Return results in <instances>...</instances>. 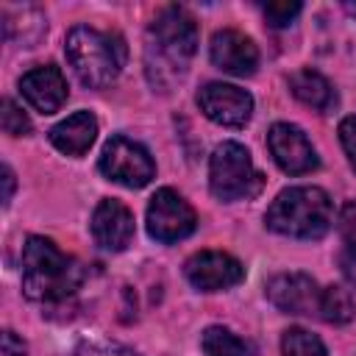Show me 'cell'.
Here are the masks:
<instances>
[{
    "instance_id": "1",
    "label": "cell",
    "mask_w": 356,
    "mask_h": 356,
    "mask_svg": "<svg viewBox=\"0 0 356 356\" xmlns=\"http://www.w3.org/2000/svg\"><path fill=\"white\" fill-rule=\"evenodd\" d=\"M197 50V22L181 6H167L156 14L147 28L145 44V72L147 81L167 92L189 70V61Z\"/></svg>"
},
{
    "instance_id": "2",
    "label": "cell",
    "mask_w": 356,
    "mask_h": 356,
    "mask_svg": "<svg viewBox=\"0 0 356 356\" xmlns=\"http://www.w3.org/2000/svg\"><path fill=\"white\" fill-rule=\"evenodd\" d=\"M83 284V267L72 256H67L56 242L44 236H28L22 248V292L25 298L61 306Z\"/></svg>"
},
{
    "instance_id": "3",
    "label": "cell",
    "mask_w": 356,
    "mask_h": 356,
    "mask_svg": "<svg viewBox=\"0 0 356 356\" xmlns=\"http://www.w3.org/2000/svg\"><path fill=\"white\" fill-rule=\"evenodd\" d=\"M334 222V203L320 186H289L275 195L264 225L292 239H320Z\"/></svg>"
},
{
    "instance_id": "4",
    "label": "cell",
    "mask_w": 356,
    "mask_h": 356,
    "mask_svg": "<svg viewBox=\"0 0 356 356\" xmlns=\"http://www.w3.org/2000/svg\"><path fill=\"white\" fill-rule=\"evenodd\" d=\"M64 53L78 81L92 89H103L114 83L128 58V50L120 33L97 31L89 25H75L67 33Z\"/></svg>"
},
{
    "instance_id": "5",
    "label": "cell",
    "mask_w": 356,
    "mask_h": 356,
    "mask_svg": "<svg viewBox=\"0 0 356 356\" xmlns=\"http://www.w3.org/2000/svg\"><path fill=\"white\" fill-rule=\"evenodd\" d=\"M209 186L211 195L222 203L248 200L261 192L264 178L253 167L250 153L239 142H222L209 159Z\"/></svg>"
},
{
    "instance_id": "6",
    "label": "cell",
    "mask_w": 356,
    "mask_h": 356,
    "mask_svg": "<svg viewBox=\"0 0 356 356\" xmlns=\"http://www.w3.org/2000/svg\"><path fill=\"white\" fill-rule=\"evenodd\" d=\"M97 167L108 181L122 184L128 189H139V186L150 184V178L156 175V164H153L150 153L128 136H111L103 145Z\"/></svg>"
},
{
    "instance_id": "7",
    "label": "cell",
    "mask_w": 356,
    "mask_h": 356,
    "mask_svg": "<svg viewBox=\"0 0 356 356\" xmlns=\"http://www.w3.org/2000/svg\"><path fill=\"white\" fill-rule=\"evenodd\" d=\"M197 225L195 209L170 186L159 189L147 203V234L156 242H178L186 239Z\"/></svg>"
},
{
    "instance_id": "8",
    "label": "cell",
    "mask_w": 356,
    "mask_h": 356,
    "mask_svg": "<svg viewBox=\"0 0 356 356\" xmlns=\"http://www.w3.org/2000/svg\"><path fill=\"white\" fill-rule=\"evenodd\" d=\"M197 106L211 122L225 128H245L253 114V97L245 89L220 81H211L197 92Z\"/></svg>"
},
{
    "instance_id": "9",
    "label": "cell",
    "mask_w": 356,
    "mask_h": 356,
    "mask_svg": "<svg viewBox=\"0 0 356 356\" xmlns=\"http://www.w3.org/2000/svg\"><path fill=\"white\" fill-rule=\"evenodd\" d=\"M186 281L200 292H220L228 286H236L245 278V267L222 250H200L186 259L184 264Z\"/></svg>"
},
{
    "instance_id": "10",
    "label": "cell",
    "mask_w": 356,
    "mask_h": 356,
    "mask_svg": "<svg viewBox=\"0 0 356 356\" xmlns=\"http://www.w3.org/2000/svg\"><path fill=\"white\" fill-rule=\"evenodd\" d=\"M267 145L275 164L289 175H306L320 167L317 150L312 147L309 136L292 122H275L267 134Z\"/></svg>"
},
{
    "instance_id": "11",
    "label": "cell",
    "mask_w": 356,
    "mask_h": 356,
    "mask_svg": "<svg viewBox=\"0 0 356 356\" xmlns=\"http://www.w3.org/2000/svg\"><path fill=\"white\" fill-rule=\"evenodd\" d=\"M264 295L284 314H317L323 289L306 273H281L267 281Z\"/></svg>"
},
{
    "instance_id": "12",
    "label": "cell",
    "mask_w": 356,
    "mask_h": 356,
    "mask_svg": "<svg viewBox=\"0 0 356 356\" xmlns=\"http://www.w3.org/2000/svg\"><path fill=\"white\" fill-rule=\"evenodd\" d=\"M209 56H211V64L228 75H236V78H245V75H253L256 67H259V50L253 44V39H248L245 33L239 31H217L211 36V44H209Z\"/></svg>"
},
{
    "instance_id": "13",
    "label": "cell",
    "mask_w": 356,
    "mask_h": 356,
    "mask_svg": "<svg viewBox=\"0 0 356 356\" xmlns=\"http://www.w3.org/2000/svg\"><path fill=\"white\" fill-rule=\"evenodd\" d=\"M92 236L106 250H125L134 239L131 209L114 197H103L92 214Z\"/></svg>"
},
{
    "instance_id": "14",
    "label": "cell",
    "mask_w": 356,
    "mask_h": 356,
    "mask_svg": "<svg viewBox=\"0 0 356 356\" xmlns=\"http://www.w3.org/2000/svg\"><path fill=\"white\" fill-rule=\"evenodd\" d=\"M19 92L36 111L53 114L67 100V81L56 64H42L19 78Z\"/></svg>"
},
{
    "instance_id": "15",
    "label": "cell",
    "mask_w": 356,
    "mask_h": 356,
    "mask_svg": "<svg viewBox=\"0 0 356 356\" xmlns=\"http://www.w3.org/2000/svg\"><path fill=\"white\" fill-rule=\"evenodd\" d=\"M97 136V120L92 111H75L50 128V142L67 156H83Z\"/></svg>"
},
{
    "instance_id": "16",
    "label": "cell",
    "mask_w": 356,
    "mask_h": 356,
    "mask_svg": "<svg viewBox=\"0 0 356 356\" xmlns=\"http://www.w3.org/2000/svg\"><path fill=\"white\" fill-rule=\"evenodd\" d=\"M289 92L303 106H309V108H314L320 114H325V111H331L337 106V92L328 83V78L320 75L317 70H309V67L289 75Z\"/></svg>"
},
{
    "instance_id": "17",
    "label": "cell",
    "mask_w": 356,
    "mask_h": 356,
    "mask_svg": "<svg viewBox=\"0 0 356 356\" xmlns=\"http://www.w3.org/2000/svg\"><path fill=\"white\" fill-rule=\"evenodd\" d=\"M200 348L206 356H256V348L248 339L222 325H209L200 337Z\"/></svg>"
},
{
    "instance_id": "18",
    "label": "cell",
    "mask_w": 356,
    "mask_h": 356,
    "mask_svg": "<svg viewBox=\"0 0 356 356\" xmlns=\"http://www.w3.org/2000/svg\"><path fill=\"white\" fill-rule=\"evenodd\" d=\"M356 314V306H353V298L348 289L342 286H325L323 295H320V312L317 317L325 320V323H334V325H342V323H350Z\"/></svg>"
},
{
    "instance_id": "19",
    "label": "cell",
    "mask_w": 356,
    "mask_h": 356,
    "mask_svg": "<svg viewBox=\"0 0 356 356\" xmlns=\"http://www.w3.org/2000/svg\"><path fill=\"white\" fill-rule=\"evenodd\" d=\"M281 356H328L325 345L306 328H286L281 337Z\"/></svg>"
},
{
    "instance_id": "20",
    "label": "cell",
    "mask_w": 356,
    "mask_h": 356,
    "mask_svg": "<svg viewBox=\"0 0 356 356\" xmlns=\"http://www.w3.org/2000/svg\"><path fill=\"white\" fill-rule=\"evenodd\" d=\"M0 122H3V131H6L8 136H28V134H31V120L25 117V111H22L11 97L3 100Z\"/></svg>"
},
{
    "instance_id": "21",
    "label": "cell",
    "mask_w": 356,
    "mask_h": 356,
    "mask_svg": "<svg viewBox=\"0 0 356 356\" xmlns=\"http://www.w3.org/2000/svg\"><path fill=\"white\" fill-rule=\"evenodd\" d=\"M72 356H136V353L111 339H89V342H81L72 350Z\"/></svg>"
},
{
    "instance_id": "22",
    "label": "cell",
    "mask_w": 356,
    "mask_h": 356,
    "mask_svg": "<svg viewBox=\"0 0 356 356\" xmlns=\"http://www.w3.org/2000/svg\"><path fill=\"white\" fill-rule=\"evenodd\" d=\"M298 14H300V3L281 0V3H267V6H264V19H267L273 28H286Z\"/></svg>"
},
{
    "instance_id": "23",
    "label": "cell",
    "mask_w": 356,
    "mask_h": 356,
    "mask_svg": "<svg viewBox=\"0 0 356 356\" xmlns=\"http://www.w3.org/2000/svg\"><path fill=\"white\" fill-rule=\"evenodd\" d=\"M337 228H339V236L345 242V250H356V200H348L339 209Z\"/></svg>"
},
{
    "instance_id": "24",
    "label": "cell",
    "mask_w": 356,
    "mask_h": 356,
    "mask_svg": "<svg viewBox=\"0 0 356 356\" xmlns=\"http://www.w3.org/2000/svg\"><path fill=\"white\" fill-rule=\"evenodd\" d=\"M339 142H342V150L348 156V164L356 172V114H350L339 122Z\"/></svg>"
},
{
    "instance_id": "25",
    "label": "cell",
    "mask_w": 356,
    "mask_h": 356,
    "mask_svg": "<svg viewBox=\"0 0 356 356\" xmlns=\"http://www.w3.org/2000/svg\"><path fill=\"white\" fill-rule=\"evenodd\" d=\"M3 356H25V342L14 331L3 334Z\"/></svg>"
},
{
    "instance_id": "26",
    "label": "cell",
    "mask_w": 356,
    "mask_h": 356,
    "mask_svg": "<svg viewBox=\"0 0 356 356\" xmlns=\"http://www.w3.org/2000/svg\"><path fill=\"white\" fill-rule=\"evenodd\" d=\"M339 267H342L345 278H348L350 284H356V250H345V248H342V253H339Z\"/></svg>"
},
{
    "instance_id": "27",
    "label": "cell",
    "mask_w": 356,
    "mask_h": 356,
    "mask_svg": "<svg viewBox=\"0 0 356 356\" xmlns=\"http://www.w3.org/2000/svg\"><path fill=\"white\" fill-rule=\"evenodd\" d=\"M11 195H14V172H11V167L6 164V167H3V206L11 203Z\"/></svg>"
},
{
    "instance_id": "28",
    "label": "cell",
    "mask_w": 356,
    "mask_h": 356,
    "mask_svg": "<svg viewBox=\"0 0 356 356\" xmlns=\"http://www.w3.org/2000/svg\"><path fill=\"white\" fill-rule=\"evenodd\" d=\"M345 11H348L350 17H356V3H345Z\"/></svg>"
}]
</instances>
